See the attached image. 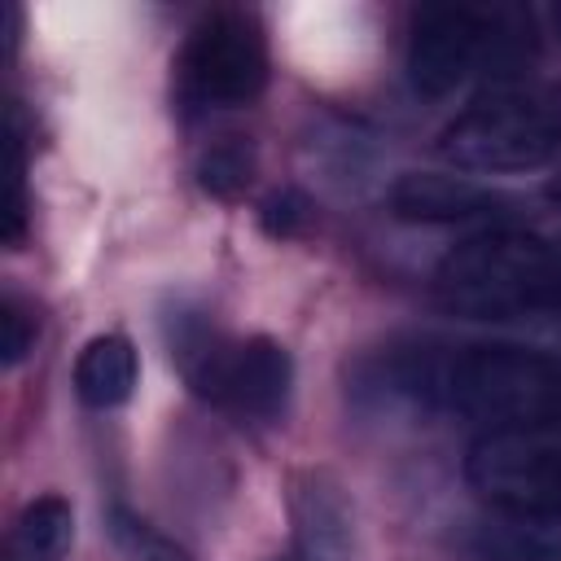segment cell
<instances>
[{
    "instance_id": "obj_1",
    "label": "cell",
    "mask_w": 561,
    "mask_h": 561,
    "mask_svg": "<svg viewBox=\"0 0 561 561\" xmlns=\"http://www.w3.org/2000/svg\"><path fill=\"white\" fill-rule=\"evenodd\" d=\"M377 386L421 408L469 421L517 425L561 416V355L504 342L408 337L377 355Z\"/></svg>"
},
{
    "instance_id": "obj_2",
    "label": "cell",
    "mask_w": 561,
    "mask_h": 561,
    "mask_svg": "<svg viewBox=\"0 0 561 561\" xmlns=\"http://www.w3.org/2000/svg\"><path fill=\"white\" fill-rule=\"evenodd\" d=\"M434 298L465 320H526L561 311V241L526 228H482L443 254Z\"/></svg>"
},
{
    "instance_id": "obj_3",
    "label": "cell",
    "mask_w": 561,
    "mask_h": 561,
    "mask_svg": "<svg viewBox=\"0 0 561 561\" xmlns=\"http://www.w3.org/2000/svg\"><path fill=\"white\" fill-rule=\"evenodd\" d=\"M438 153L478 175L548 167L561 153V101L539 88L495 83L443 127Z\"/></svg>"
},
{
    "instance_id": "obj_4",
    "label": "cell",
    "mask_w": 561,
    "mask_h": 561,
    "mask_svg": "<svg viewBox=\"0 0 561 561\" xmlns=\"http://www.w3.org/2000/svg\"><path fill=\"white\" fill-rule=\"evenodd\" d=\"M469 486L517 522H561V416L482 430L465 456Z\"/></svg>"
},
{
    "instance_id": "obj_5",
    "label": "cell",
    "mask_w": 561,
    "mask_h": 561,
    "mask_svg": "<svg viewBox=\"0 0 561 561\" xmlns=\"http://www.w3.org/2000/svg\"><path fill=\"white\" fill-rule=\"evenodd\" d=\"M526 53L522 18L504 9L425 4L408 31V83L416 96L456 92L478 66H513Z\"/></svg>"
},
{
    "instance_id": "obj_6",
    "label": "cell",
    "mask_w": 561,
    "mask_h": 561,
    "mask_svg": "<svg viewBox=\"0 0 561 561\" xmlns=\"http://www.w3.org/2000/svg\"><path fill=\"white\" fill-rule=\"evenodd\" d=\"M267 35L245 9L202 18L175 57V96L184 110H237L267 88Z\"/></svg>"
},
{
    "instance_id": "obj_7",
    "label": "cell",
    "mask_w": 561,
    "mask_h": 561,
    "mask_svg": "<svg viewBox=\"0 0 561 561\" xmlns=\"http://www.w3.org/2000/svg\"><path fill=\"white\" fill-rule=\"evenodd\" d=\"M202 399L250 416V421H276L294 390V359L276 337H245L224 342L219 359L206 368V377L193 386Z\"/></svg>"
},
{
    "instance_id": "obj_8",
    "label": "cell",
    "mask_w": 561,
    "mask_h": 561,
    "mask_svg": "<svg viewBox=\"0 0 561 561\" xmlns=\"http://www.w3.org/2000/svg\"><path fill=\"white\" fill-rule=\"evenodd\" d=\"M289 522H294L298 561H351L355 522L333 473L298 469L289 478Z\"/></svg>"
},
{
    "instance_id": "obj_9",
    "label": "cell",
    "mask_w": 561,
    "mask_h": 561,
    "mask_svg": "<svg viewBox=\"0 0 561 561\" xmlns=\"http://www.w3.org/2000/svg\"><path fill=\"white\" fill-rule=\"evenodd\" d=\"M390 215L403 224H473L500 215V197L469 175L403 171L390 184Z\"/></svg>"
},
{
    "instance_id": "obj_10",
    "label": "cell",
    "mask_w": 561,
    "mask_h": 561,
    "mask_svg": "<svg viewBox=\"0 0 561 561\" xmlns=\"http://www.w3.org/2000/svg\"><path fill=\"white\" fill-rule=\"evenodd\" d=\"M136 381H140V359H136V346L123 333H96L92 342H83V351L75 359L79 403H88L96 412H110V408L131 399Z\"/></svg>"
},
{
    "instance_id": "obj_11",
    "label": "cell",
    "mask_w": 561,
    "mask_h": 561,
    "mask_svg": "<svg viewBox=\"0 0 561 561\" xmlns=\"http://www.w3.org/2000/svg\"><path fill=\"white\" fill-rule=\"evenodd\" d=\"M75 539V508L61 495H35L9 535V561H61Z\"/></svg>"
},
{
    "instance_id": "obj_12",
    "label": "cell",
    "mask_w": 561,
    "mask_h": 561,
    "mask_svg": "<svg viewBox=\"0 0 561 561\" xmlns=\"http://www.w3.org/2000/svg\"><path fill=\"white\" fill-rule=\"evenodd\" d=\"M250 175H254V153H250V145H241V136H224V140H215L197 158V184L210 197H224L228 202V197L245 193Z\"/></svg>"
},
{
    "instance_id": "obj_13",
    "label": "cell",
    "mask_w": 561,
    "mask_h": 561,
    "mask_svg": "<svg viewBox=\"0 0 561 561\" xmlns=\"http://www.w3.org/2000/svg\"><path fill=\"white\" fill-rule=\"evenodd\" d=\"M35 337H39L35 311H31L18 294H4V307H0V351H4V368H18V364L35 351Z\"/></svg>"
},
{
    "instance_id": "obj_14",
    "label": "cell",
    "mask_w": 561,
    "mask_h": 561,
    "mask_svg": "<svg viewBox=\"0 0 561 561\" xmlns=\"http://www.w3.org/2000/svg\"><path fill=\"white\" fill-rule=\"evenodd\" d=\"M307 219H311V206H307V197L302 193H294V188H280V193H272L267 202H263V210H259V224H263V232L267 237H298L302 228H307Z\"/></svg>"
},
{
    "instance_id": "obj_15",
    "label": "cell",
    "mask_w": 561,
    "mask_h": 561,
    "mask_svg": "<svg viewBox=\"0 0 561 561\" xmlns=\"http://www.w3.org/2000/svg\"><path fill=\"white\" fill-rule=\"evenodd\" d=\"M552 26H557V35H561V4L552 9Z\"/></svg>"
},
{
    "instance_id": "obj_16",
    "label": "cell",
    "mask_w": 561,
    "mask_h": 561,
    "mask_svg": "<svg viewBox=\"0 0 561 561\" xmlns=\"http://www.w3.org/2000/svg\"><path fill=\"white\" fill-rule=\"evenodd\" d=\"M552 197H561V180H557V184H552Z\"/></svg>"
},
{
    "instance_id": "obj_17",
    "label": "cell",
    "mask_w": 561,
    "mask_h": 561,
    "mask_svg": "<svg viewBox=\"0 0 561 561\" xmlns=\"http://www.w3.org/2000/svg\"><path fill=\"white\" fill-rule=\"evenodd\" d=\"M158 561H171V557H158Z\"/></svg>"
}]
</instances>
